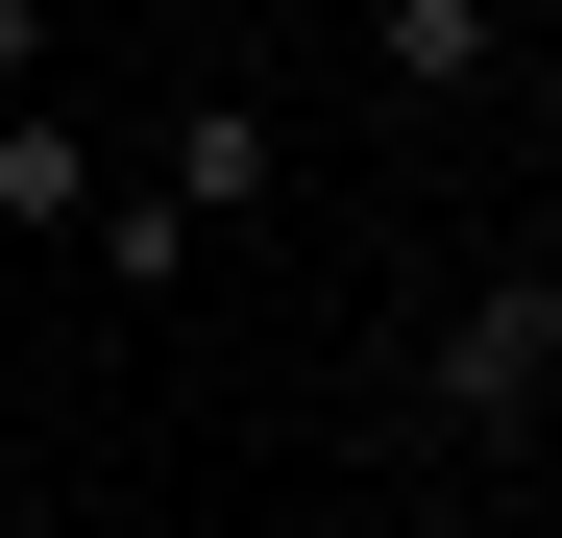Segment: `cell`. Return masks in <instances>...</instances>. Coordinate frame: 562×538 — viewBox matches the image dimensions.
Wrapping results in <instances>:
<instances>
[{
	"instance_id": "cell-1",
	"label": "cell",
	"mask_w": 562,
	"mask_h": 538,
	"mask_svg": "<svg viewBox=\"0 0 562 538\" xmlns=\"http://www.w3.org/2000/svg\"><path fill=\"white\" fill-rule=\"evenodd\" d=\"M538 392H562V269H490V294L416 343V416L440 440H538Z\"/></svg>"
},
{
	"instance_id": "cell-2",
	"label": "cell",
	"mask_w": 562,
	"mask_h": 538,
	"mask_svg": "<svg viewBox=\"0 0 562 538\" xmlns=\"http://www.w3.org/2000/svg\"><path fill=\"white\" fill-rule=\"evenodd\" d=\"M269 171H294V147H269V99H171V123H147V197L196 221V245H221V221L269 197Z\"/></svg>"
},
{
	"instance_id": "cell-3",
	"label": "cell",
	"mask_w": 562,
	"mask_h": 538,
	"mask_svg": "<svg viewBox=\"0 0 562 538\" xmlns=\"http://www.w3.org/2000/svg\"><path fill=\"white\" fill-rule=\"evenodd\" d=\"M490 49H514V0H392V25H367L392 99H490Z\"/></svg>"
},
{
	"instance_id": "cell-4",
	"label": "cell",
	"mask_w": 562,
	"mask_h": 538,
	"mask_svg": "<svg viewBox=\"0 0 562 538\" xmlns=\"http://www.w3.org/2000/svg\"><path fill=\"white\" fill-rule=\"evenodd\" d=\"M74 221H99V147L49 99H0V245H74Z\"/></svg>"
},
{
	"instance_id": "cell-5",
	"label": "cell",
	"mask_w": 562,
	"mask_h": 538,
	"mask_svg": "<svg viewBox=\"0 0 562 538\" xmlns=\"http://www.w3.org/2000/svg\"><path fill=\"white\" fill-rule=\"evenodd\" d=\"M74 245H99V294H171V269H196V221H171L147 171H99V221H74Z\"/></svg>"
},
{
	"instance_id": "cell-6",
	"label": "cell",
	"mask_w": 562,
	"mask_h": 538,
	"mask_svg": "<svg viewBox=\"0 0 562 538\" xmlns=\"http://www.w3.org/2000/svg\"><path fill=\"white\" fill-rule=\"evenodd\" d=\"M0 99H49V0H0Z\"/></svg>"
},
{
	"instance_id": "cell-7",
	"label": "cell",
	"mask_w": 562,
	"mask_h": 538,
	"mask_svg": "<svg viewBox=\"0 0 562 538\" xmlns=\"http://www.w3.org/2000/svg\"><path fill=\"white\" fill-rule=\"evenodd\" d=\"M196 25H269V0H196Z\"/></svg>"
},
{
	"instance_id": "cell-8",
	"label": "cell",
	"mask_w": 562,
	"mask_h": 538,
	"mask_svg": "<svg viewBox=\"0 0 562 538\" xmlns=\"http://www.w3.org/2000/svg\"><path fill=\"white\" fill-rule=\"evenodd\" d=\"M538 466H562V392H538Z\"/></svg>"
}]
</instances>
